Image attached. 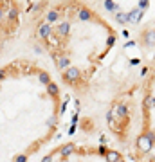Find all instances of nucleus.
I'll return each mask as SVG.
<instances>
[{"instance_id":"obj_13","label":"nucleus","mask_w":155,"mask_h":162,"mask_svg":"<svg viewBox=\"0 0 155 162\" xmlns=\"http://www.w3.org/2000/svg\"><path fill=\"white\" fill-rule=\"evenodd\" d=\"M25 160H27V158H25L24 155H18V157H16V162H25Z\"/></svg>"},{"instance_id":"obj_4","label":"nucleus","mask_w":155,"mask_h":162,"mask_svg":"<svg viewBox=\"0 0 155 162\" xmlns=\"http://www.w3.org/2000/svg\"><path fill=\"white\" fill-rule=\"evenodd\" d=\"M139 144H141L143 150H146V148L150 146V139H148V137H141V139H139Z\"/></svg>"},{"instance_id":"obj_1","label":"nucleus","mask_w":155,"mask_h":162,"mask_svg":"<svg viewBox=\"0 0 155 162\" xmlns=\"http://www.w3.org/2000/svg\"><path fill=\"white\" fill-rule=\"evenodd\" d=\"M78 78H79V72L76 70V68H67V72H65V79H67L69 83L76 81Z\"/></svg>"},{"instance_id":"obj_5","label":"nucleus","mask_w":155,"mask_h":162,"mask_svg":"<svg viewBox=\"0 0 155 162\" xmlns=\"http://www.w3.org/2000/svg\"><path fill=\"white\" fill-rule=\"evenodd\" d=\"M67 65H69V60H67V58H60V60H58V67H60V68H65Z\"/></svg>"},{"instance_id":"obj_16","label":"nucleus","mask_w":155,"mask_h":162,"mask_svg":"<svg viewBox=\"0 0 155 162\" xmlns=\"http://www.w3.org/2000/svg\"><path fill=\"white\" fill-rule=\"evenodd\" d=\"M2 15H4V13H2V9H0V20H2Z\"/></svg>"},{"instance_id":"obj_14","label":"nucleus","mask_w":155,"mask_h":162,"mask_svg":"<svg viewBox=\"0 0 155 162\" xmlns=\"http://www.w3.org/2000/svg\"><path fill=\"white\" fill-rule=\"evenodd\" d=\"M4 76H6V72H4V70H0V79H4Z\"/></svg>"},{"instance_id":"obj_12","label":"nucleus","mask_w":155,"mask_h":162,"mask_svg":"<svg viewBox=\"0 0 155 162\" xmlns=\"http://www.w3.org/2000/svg\"><path fill=\"white\" fill-rule=\"evenodd\" d=\"M16 15H18V13H16V9H11V11L7 13V16H9V20H15V18H16Z\"/></svg>"},{"instance_id":"obj_2","label":"nucleus","mask_w":155,"mask_h":162,"mask_svg":"<svg viewBox=\"0 0 155 162\" xmlns=\"http://www.w3.org/2000/svg\"><path fill=\"white\" fill-rule=\"evenodd\" d=\"M38 36L40 38H49L51 36V25L49 24H41L38 29Z\"/></svg>"},{"instance_id":"obj_15","label":"nucleus","mask_w":155,"mask_h":162,"mask_svg":"<svg viewBox=\"0 0 155 162\" xmlns=\"http://www.w3.org/2000/svg\"><path fill=\"white\" fill-rule=\"evenodd\" d=\"M41 162H51V157H45V158H43Z\"/></svg>"},{"instance_id":"obj_9","label":"nucleus","mask_w":155,"mask_h":162,"mask_svg":"<svg viewBox=\"0 0 155 162\" xmlns=\"http://www.w3.org/2000/svg\"><path fill=\"white\" fill-rule=\"evenodd\" d=\"M67 31H69V25L67 24H61L60 25V34H67Z\"/></svg>"},{"instance_id":"obj_11","label":"nucleus","mask_w":155,"mask_h":162,"mask_svg":"<svg viewBox=\"0 0 155 162\" xmlns=\"http://www.w3.org/2000/svg\"><path fill=\"white\" fill-rule=\"evenodd\" d=\"M40 81H41V83H49V76H47L45 72H41V74H40Z\"/></svg>"},{"instance_id":"obj_8","label":"nucleus","mask_w":155,"mask_h":162,"mask_svg":"<svg viewBox=\"0 0 155 162\" xmlns=\"http://www.w3.org/2000/svg\"><path fill=\"white\" fill-rule=\"evenodd\" d=\"M49 92H51L52 96H56V94H58V86H56L54 83H49Z\"/></svg>"},{"instance_id":"obj_6","label":"nucleus","mask_w":155,"mask_h":162,"mask_svg":"<svg viewBox=\"0 0 155 162\" xmlns=\"http://www.w3.org/2000/svg\"><path fill=\"white\" fill-rule=\"evenodd\" d=\"M47 20H49V22H54V20H58V13H56V11H51V13H47Z\"/></svg>"},{"instance_id":"obj_10","label":"nucleus","mask_w":155,"mask_h":162,"mask_svg":"<svg viewBox=\"0 0 155 162\" xmlns=\"http://www.w3.org/2000/svg\"><path fill=\"white\" fill-rule=\"evenodd\" d=\"M117 158H119L117 153H114V151H110V153H108V160H110V162H116Z\"/></svg>"},{"instance_id":"obj_7","label":"nucleus","mask_w":155,"mask_h":162,"mask_svg":"<svg viewBox=\"0 0 155 162\" xmlns=\"http://www.w3.org/2000/svg\"><path fill=\"white\" fill-rule=\"evenodd\" d=\"M114 113H117V115H124V113H126V110H124V106H123V105H119V106L114 110Z\"/></svg>"},{"instance_id":"obj_3","label":"nucleus","mask_w":155,"mask_h":162,"mask_svg":"<svg viewBox=\"0 0 155 162\" xmlns=\"http://www.w3.org/2000/svg\"><path fill=\"white\" fill-rule=\"evenodd\" d=\"M72 150H74V144H67V146H63V148H61L60 155H61V157H67V155L72 151Z\"/></svg>"}]
</instances>
